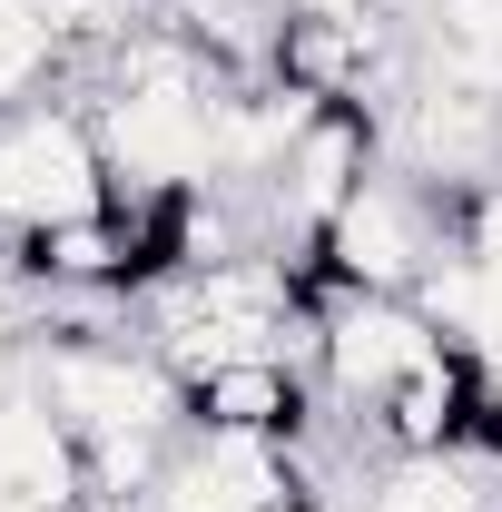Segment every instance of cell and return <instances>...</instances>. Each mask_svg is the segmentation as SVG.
Wrapping results in <instances>:
<instances>
[{"mask_svg": "<svg viewBox=\"0 0 502 512\" xmlns=\"http://www.w3.org/2000/svg\"><path fill=\"white\" fill-rule=\"evenodd\" d=\"M89 207H119L89 109H60V99L0 109V227L30 237V227H60V217H89Z\"/></svg>", "mask_w": 502, "mask_h": 512, "instance_id": "obj_1", "label": "cell"}, {"mask_svg": "<svg viewBox=\"0 0 502 512\" xmlns=\"http://www.w3.org/2000/svg\"><path fill=\"white\" fill-rule=\"evenodd\" d=\"M493 404H502V365H493Z\"/></svg>", "mask_w": 502, "mask_h": 512, "instance_id": "obj_7", "label": "cell"}, {"mask_svg": "<svg viewBox=\"0 0 502 512\" xmlns=\"http://www.w3.org/2000/svg\"><path fill=\"white\" fill-rule=\"evenodd\" d=\"M0 512H30V503H0Z\"/></svg>", "mask_w": 502, "mask_h": 512, "instance_id": "obj_8", "label": "cell"}, {"mask_svg": "<svg viewBox=\"0 0 502 512\" xmlns=\"http://www.w3.org/2000/svg\"><path fill=\"white\" fill-rule=\"evenodd\" d=\"M315 384L286 355H237V365H207L178 384V424L188 434H227V444H296L306 434Z\"/></svg>", "mask_w": 502, "mask_h": 512, "instance_id": "obj_4", "label": "cell"}, {"mask_svg": "<svg viewBox=\"0 0 502 512\" xmlns=\"http://www.w3.org/2000/svg\"><path fill=\"white\" fill-rule=\"evenodd\" d=\"M79 493H89V463H79V434L50 414V394H0V503L79 512Z\"/></svg>", "mask_w": 502, "mask_h": 512, "instance_id": "obj_5", "label": "cell"}, {"mask_svg": "<svg viewBox=\"0 0 502 512\" xmlns=\"http://www.w3.org/2000/svg\"><path fill=\"white\" fill-rule=\"evenodd\" d=\"M434 345L443 335L424 325L414 296H325V306H315V375H325L335 404H365V414H375Z\"/></svg>", "mask_w": 502, "mask_h": 512, "instance_id": "obj_3", "label": "cell"}, {"mask_svg": "<svg viewBox=\"0 0 502 512\" xmlns=\"http://www.w3.org/2000/svg\"><path fill=\"white\" fill-rule=\"evenodd\" d=\"M306 512H325V503H306Z\"/></svg>", "mask_w": 502, "mask_h": 512, "instance_id": "obj_9", "label": "cell"}, {"mask_svg": "<svg viewBox=\"0 0 502 512\" xmlns=\"http://www.w3.org/2000/svg\"><path fill=\"white\" fill-rule=\"evenodd\" d=\"M69 30L50 0H0V109H30L40 79H60Z\"/></svg>", "mask_w": 502, "mask_h": 512, "instance_id": "obj_6", "label": "cell"}, {"mask_svg": "<svg viewBox=\"0 0 502 512\" xmlns=\"http://www.w3.org/2000/svg\"><path fill=\"white\" fill-rule=\"evenodd\" d=\"M40 394L79 444H109V434H178V375L158 355H128L99 345L89 325H60V345L40 355Z\"/></svg>", "mask_w": 502, "mask_h": 512, "instance_id": "obj_2", "label": "cell"}]
</instances>
